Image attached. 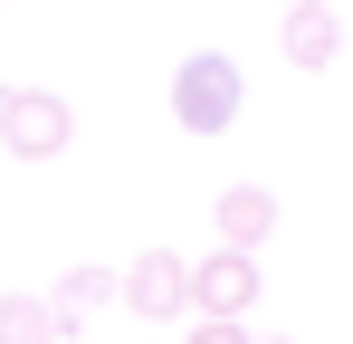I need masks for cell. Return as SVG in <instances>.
I'll list each match as a JSON object with an SVG mask.
<instances>
[{"label":"cell","instance_id":"8992f818","mask_svg":"<svg viewBox=\"0 0 353 344\" xmlns=\"http://www.w3.org/2000/svg\"><path fill=\"white\" fill-rule=\"evenodd\" d=\"M210 220H220V249H268V239H277V191H258V182H230Z\"/></svg>","mask_w":353,"mask_h":344},{"label":"cell","instance_id":"3957f363","mask_svg":"<svg viewBox=\"0 0 353 344\" xmlns=\"http://www.w3.org/2000/svg\"><path fill=\"white\" fill-rule=\"evenodd\" d=\"M181 306H191V258H181V249H143V258L124 268V316L172 325Z\"/></svg>","mask_w":353,"mask_h":344},{"label":"cell","instance_id":"6da1fadb","mask_svg":"<svg viewBox=\"0 0 353 344\" xmlns=\"http://www.w3.org/2000/svg\"><path fill=\"white\" fill-rule=\"evenodd\" d=\"M239 96H248V86H239V67L220 48H191L172 67V115H181V134H230L239 124Z\"/></svg>","mask_w":353,"mask_h":344},{"label":"cell","instance_id":"7a4b0ae2","mask_svg":"<svg viewBox=\"0 0 353 344\" xmlns=\"http://www.w3.org/2000/svg\"><path fill=\"white\" fill-rule=\"evenodd\" d=\"M0 144H10L19 163H58L67 144H77L67 96H48V86H0Z\"/></svg>","mask_w":353,"mask_h":344},{"label":"cell","instance_id":"52a82bcc","mask_svg":"<svg viewBox=\"0 0 353 344\" xmlns=\"http://www.w3.org/2000/svg\"><path fill=\"white\" fill-rule=\"evenodd\" d=\"M58 335H67L58 296H0V344H58Z\"/></svg>","mask_w":353,"mask_h":344},{"label":"cell","instance_id":"ba28073f","mask_svg":"<svg viewBox=\"0 0 353 344\" xmlns=\"http://www.w3.org/2000/svg\"><path fill=\"white\" fill-rule=\"evenodd\" d=\"M48 296H58V316H67V325H77V316H96L105 296H124V278H105V268L86 258V268H67V278L48 287Z\"/></svg>","mask_w":353,"mask_h":344},{"label":"cell","instance_id":"277c9868","mask_svg":"<svg viewBox=\"0 0 353 344\" xmlns=\"http://www.w3.org/2000/svg\"><path fill=\"white\" fill-rule=\"evenodd\" d=\"M191 306H201V316H248V306H258V249L191 258Z\"/></svg>","mask_w":353,"mask_h":344},{"label":"cell","instance_id":"30bf717a","mask_svg":"<svg viewBox=\"0 0 353 344\" xmlns=\"http://www.w3.org/2000/svg\"><path fill=\"white\" fill-rule=\"evenodd\" d=\"M258 344H287V335H258Z\"/></svg>","mask_w":353,"mask_h":344},{"label":"cell","instance_id":"9c48e42d","mask_svg":"<svg viewBox=\"0 0 353 344\" xmlns=\"http://www.w3.org/2000/svg\"><path fill=\"white\" fill-rule=\"evenodd\" d=\"M181 344H258V335H248V316H201Z\"/></svg>","mask_w":353,"mask_h":344},{"label":"cell","instance_id":"5b68a950","mask_svg":"<svg viewBox=\"0 0 353 344\" xmlns=\"http://www.w3.org/2000/svg\"><path fill=\"white\" fill-rule=\"evenodd\" d=\"M277 48H287V67H334L344 57V19H334V0H287V29H277Z\"/></svg>","mask_w":353,"mask_h":344}]
</instances>
